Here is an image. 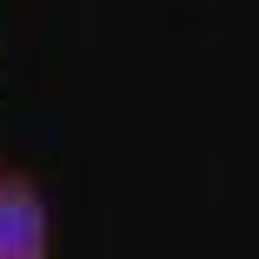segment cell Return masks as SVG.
I'll return each mask as SVG.
<instances>
[{
	"instance_id": "6da1fadb",
	"label": "cell",
	"mask_w": 259,
	"mask_h": 259,
	"mask_svg": "<svg viewBox=\"0 0 259 259\" xmlns=\"http://www.w3.org/2000/svg\"><path fill=\"white\" fill-rule=\"evenodd\" d=\"M0 259H54V213L27 173H0Z\"/></svg>"
}]
</instances>
